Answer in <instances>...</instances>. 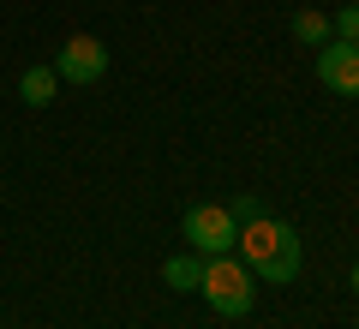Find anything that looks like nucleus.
Returning a JSON list of instances; mask_svg holds the SVG:
<instances>
[{"instance_id": "obj_10", "label": "nucleus", "mask_w": 359, "mask_h": 329, "mask_svg": "<svg viewBox=\"0 0 359 329\" xmlns=\"http://www.w3.org/2000/svg\"><path fill=\"white\" fill-rule=\"evenodd\" d=\"M228 215H233V222L245 228V222H257V215H264V198H257V192H240V198L228 203Z\"/></svg>"}, {"instance_id": "obj_2", "label": "nucleus", "mask_w": 359, "mask_h": 329, "mask_svg": "<svg viewBox=\"0 0 359 329\" xmlns=\"http://www.w3.org/2000/svg\"><path fill=\"white\" fill-rule=\"evenodd\" d=\"M252 281L257 276L240 264V257L222 252V257H204V281H198V293H204L222 317H245V311H252V293H257Z\"/></svg>"}, {"instance_id": "obj_11", "label": "nucleus", "mask_w": 359, "mask_h": 329, "mask_svg": "<svg viewBox=\"0 0 359 329\" xmlns=\"http://www.w3.org/2000/svg\"><path fill=\"white\" fill-rule=\"evenodd\" d=\"M353 293H359V264H353Z\"/></svg>"}, {"instance_id": "obj_4", "label": "nucleus", "mask_w": 359, "mask_h": 329, "mask_svg": "<svg viewBox=\"0 0 359 329\" xmlns=\"http://www.w3.org/2000/svg\"><path fill=\"white\" fill-rule=\"evenodd\" d=\"M102 72H108V48L96 36L60 42V60H54V78H60V84H96Z\"/></svg>"}, {"instance_id": "obj_6", "label": "nucleus", "mask_w": 359, "mask_h": 329, "mask_svg": "<svg viewBox=\"0 0 359 329\" xmlns=\"http://www.w3.org/2000/svg\"><path fill=\"white\" fill-rule=\"evenodd\" d=\"M54 90H60V78H54V66H30L25 78H18V102L25 108H48Z\"/></svg>"}, {"instance_id": "obj_1", "label": "nucleus", "mask_w": 359, "mask_h": 329, "mask_svg": "<svg viewBox=\"0 0 359 329\" xmlns=\"http://www.w3.org/2000/svg\"><path fill=\"white\" fill-rule=\"evenodd\" d=\"M233 252H240V264L252 269L257 281H269V288H282V281L299 276V228L282 222V215H269V210L240 228Z\"/></svg>"}, {"instance_id": "obj_5", "label": "nucleus", "mask_w": 359, "mask_h": 329, "mask_svg": "<svg viewBox=\"0 0 359 329\" xmlns=\"http://www.w3.org/2000/svg\"><path fill=\"white\" fill-rule=\"evenodd\" d=\"M318 84L335 90V96H359V48L353 42H323L318 48Z\"/></svg>"}, {"instance_id": "obj_7", "label": "nucleus", "mask_w": 359, "mask_h": 329, "mask_svg": "<svg viewBox=\"0 0 359 329\" xmlns=\"http://www.w3.org/2000/svg\"><path fill=\"white\" fill-rule=\"evenodd\" d=\"M162 281H168L174 293H198V281H204V257H198V252L168 257V264H162Z\"/></svg>"}, {"instance_id": "obj_3", "label": "nucleus", "mask_w": 359, "mask_h": 329, "mask_svg": "<svg viewBox=\"0 0 359 329\" xmlns=\"http://www.w3.org/2000/svg\"><path fill=\"white\" fill-rule=\"evenodd\" d=\"M180 234H186V246H192L198 257H222L240 240V222L228 215V203H192L186 222H180Z\"/></svg>"}, {"instance_id": "obj_8", "label": "nucleus", "mask_w": 359, "mask_h": 329, "mask_svg": "<svg viewBox=\"0 0 359 329\" xmlns=\"http://www.w3.org/2000/svg\"><path fill=\"white\" fill-rule=\"evenodd\" d=\"M294 36L306 42V48H323L335 30H330V18H323V13H294Z\"/></svg>"}, {"instance_id": "obj_9", "label": "nucleus", "mask_w": 359, "mask_h": 329, "mask_svg": "<svg viewBox=\"0 0 359 329\" xmlns=\"http://www.w3.org/2000/svg\"><path fill=\"white\" fill-rule=\"evenodd\" d=\"M330 30H335V42H353V48H359V0H347L341 13L330 18Z\"/></svg>"}]
</instances>
